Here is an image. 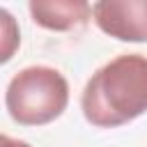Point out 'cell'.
<instances>
[{
    "mask_svg": "<svg viewBox=\"0 0 147 147\" xmlns=\"http://www.w3.org/2000/svg\"><path fill=\"white\" fill-rule=\"evenodd\" d=\"M28 9L39 28L53 32L85 28L92 18V5L85 0H30Z\"/></svg>",
    "mask_w": 147,
    "mask_h": 147,
    "instance_id": "277c9868",
    "label": "cell"
},
{
    "mask_svg": "<svg viewBox=\"0 0 147 147\" xmlns=\"http://www.w3.org/2000/svg\"><path fill=\"white\" fill-rule=\"evenodd\" d=\"M0 16H2V55H0V60L9 62L14 48L21 44V37H18V28L11 18V14L7 9H0Z\"/></svg>",
    "mask_w": 147,
    "mask_h": 147,
    "instance_id": "5b68a950",
    "label": "cell"
},
{
    "mask_svg": "<svg viewBox=\"0 0 147 147\" xmlns=\"http://www.w3.org/2000/svg\"><path fill=\"white\" fill-rule=\"evenodd\" d=\"M69 106V83L48 64H32L11 76L5 90V108L21 126H41L57 119Z\"/></svg>",
    "mask_w": 147,
    "mask_h": 147,
    "instance_id": "7a4b0ae2",
    "label": "cell"
},
{
    "mask_svg": "<svg viewBox=\"0 0 147 147\" xmlns=\"http://www.w3.org/2000/svg\"><path fill=\"white\" fill-rule=\"evenodd\" d=\"M80 110L96 129H117L147 113V55L122 53L99 67L80 92Z\"/></svg>",
    "mask_w": 147,
    "mask_h": 147,
    "instance_id": "6da1fadb",
    "label": "cell"
},
{
    "mask_svg": "<svg viewBox=\"0 0 147 147\" xmlns=\"http://www.w3.org/2000/svg\"><path fill=\"white\" fill-rule=\"evenodd\" d=\"M96 28L119 41H147V0H99L92 5Z\"/></svg>",
    "mask_w": 147,
    "mask_h": 147,
    "instance_id": "3957f363",
    "label": "cell"
},
{
    "mask_svg": "<svg viewBox=\"0 0 147 147\" xmlns=\"http://www.w3.org/2000/svg\"><path fill=\"white\" fill-rule=\"evenodd\" d=\"M0 147H32L30 142H25V140H18V138H11V136H2V140H0Z\"/></svg>",
    "mask_w": 147,
    "mask_h": 147,
    "instance_id": "8992f818",
    "label": "cell"
}]
</instances>
